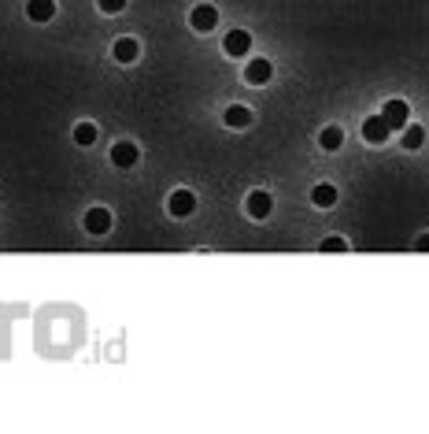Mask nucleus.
I'll return each instance as SVG.
<instances>
[{
	"mask_svg": "<svg viewBox=\"0 0 429 434\" xmlns=\"http://www.w3.org/2000/svg\"><path fill=\"white\" fill-rule=\"evenodd\" d=\"M222 48H226V56L244 60V52H252V34L248 30H229V34L222 38Z\"/></svg>",
	"mask_w": 429,
	"mask_h": 434,
	"instance_id": "39448f33",
	"label": "nucleus"
},
{
	"mask_svg": "<svg viewBox=\"0 0 429 434\" xmlns=\"http://www.w3.org/2000/svg\"><path fill=\"white\" fill-rule=\"evenodd\" d=\"M137 160H141V149H137L134 141H115L111 145V164L119 167V171H130Z\"/></svg>",
	"mask_w": 429,
	"mask_h": 434,
	"instance_id": "f03ea898",
	"label": "nucleus"
},
{
	"mask_svg": "<svg viewBox=\"0 0 429 434\" xmlns=\"http://www.w3.org/2000/svg\"><path fill=\"white\" fill-rule=\"evenodd\" d=\"M362 138H367L370 145H385V141L392 138V130H389V123H385L382 111H377V116H367V119H362Z\"/></svg>",
	"mask_w": 429,
	"mask_h": 434,
	"instance_id": "20e7f679",
	"label": "nucleus"
},
{
	"mask_svg": "<svg viewBox=\"0 0 429 434\" xmlns=\"http://www.w3.org/2000/svg\"><path fill=\"white\" fill-rule=\"evenodd\" d=\"M189 23H193V30L207 34V30L219 26V11H214V4H196V8L189 11Z\"/></svg>",
	"mask_w": 429,
	"mask_h": 434,
	"instance_id": "0eeeda50",
	"label": "nucleus"
},
{
	"mask_svg": "<svg viewBox=\"0 0 429 434\" xmlns=\"http://www.w3.org/2000/svg\"><path fill=\"white\" fill-rule=\"evenodd\" d=\"M96 8L104 15H119V11H126V0H96Z\"/></svg>",
	"mask_w": 429,
	"mask_h": 434,
	"instance_id": "f3484780",
	"label": "nucleus"
},
{
	"mask_svg": "<svg viewBox=\"0 0 429 434\" xmlns=\"http://www.w3.org/2000/svg\"><path fill=\"white\" fill-rule=\"evenodd\" d=\"M319 249L322 252H344V249H348V241H344V238H326Z\"/></svg>",
	"mask_w": 429,
	"mask_h": 434,
	"instance_id": "a211bd4d",
	"label": "nucleus"
},
{
	"mask_svg": "<svg viewBox=\"0 0 429 434\" xmlns=\"http://www.w3.org/2000/svg\"><path fill=\"white\" fill-rule=\"evenodd\" d=\"M400 134H404V141H400V145H404V149H411V152H415V149H422V145H425V130H422L418 123H407Z\"/></svg>",
	"mask_w": 429,
	"mask_h": 434,
	"instance_id": "ddd939ff",
	"label": "nucleus"
},
{
	"mask_svg": "<svg viewBox=\"0 0 429 434\" xmlns=\"http://www.w3.org/2000/svg\"><path fill=\"white\" fill-rule=\"evenodd\" d=\"M319 145H322L326 152H337L341 145H344V130H341V126H326V130L319 134Z\"/></svg>",
	"mask_w": 429,
	"mask_h": 434,
	"instance_id": "4468645a",
	"label": "nucleus"
},
{
	"mask_svg": "<svg viewBox=\"0 0 429 434\" xmlns=\"http://www.w3.org/2000/svg\"><path fill=\"white\" fill-rule=\"evenodd\" d=\"M244 208H248L252 219H267V216L274 212V197H270L267 189H252L248 201H244Z\"/></svg>",
	"mask_w": 429,
	"mask_h": 434,
	"instance_id": "423d86ee",
	"label": "nucleus"
},
{
	"mask_svg": "<svg viewBox=\"0 0 429 434\" xmlns=\"http://www.w3.org/2000/svg\"><path fill=\"white\" fill-rule=\"evenodd\" d=\"M26 15H30V23H52L56 19V0H30Z\"/></svg>",
	"mask_w": 429,
	"mask_h": 434,
	"instance_id": "9d476101",
	"label": "nucleus"
},
{
	"mask_svg": "<svg viewBox=\"0 0 429 434\" xmlns=\"http://www.w3.org/2000/svg\"><path fill=\"white\" fill-rule=\"evenodd\" d=\"M252 108H244V104H229L226 111H222V123L226 126H234V130H244V126H252Z\"/></svg>",
	"mask_w": 429,
	"mask_h": 434,
	"instance_id": "1a4fd4ad",
	"label": "nucleus"
},
{
	"mask_svg": "<svg viewBox=\"0 0 429 434\" xmlns=\"http://www.w3.org/2000/svg\"><path fill=\"white\" fill-rule=\"evenodd\" d=\"M86 230L89 234H108L111 230V212L108 208H89L86 212Z\"/></svg>",
	"mask_w": 429,
	"mask_h": 434,
	"instance_id": "9b49d317",
	"label": "nucleus"
},
{
	"mask_svg": "<svg viewBox=\"0 0 429 434\" xmlns=\"http://www.w3.org/2000/svg\"><path fill=\"white\" fill-rule=\"evenodd\" d=\"M167 212H171L174 219L193 216V212H196V193H193V189H174L171 201H167Z\"/></svg>",
	"mask_w": 429,
	"mask_h": 434,
	"instance_id": "7ed1b4c3",
	"label": "nucleus"
},
{
	"mask_svg": "<svg viewBox=\"0 0 429 434\" xmlns=\"http://www.w3.org/2000/svg\"><path fill=\"white\" fill-rule=\"evenodd\" d=\"M270 78H274V63L270 60L256 56V60L244 63V82H248V86H267Z\"/></svg>",
	"mask_w": 429,
	"mask_h": 434,
	"instance_id": "f257e3e1",
	"label": "nucleus"
},
{
	"mask_svg": "<svg viewBox=\"0 0 429 434\" xmlns=\"http://www.w3.org/2000/svg\"><path fill=\"white\" fill-rule=\"evenodd\" d=\"M415 249H418V252H429V234H422V238L415 241Z\"/></svg>",
	"mask_w": 429,
	"mask_h": 434,
	"instance_id": "6ab92c4d",
	"label": "nucleus"
},
{
	"mask_svg": "<svg viewBox=\"0 0 429 434\" xmlns=\"http://www.w3.org/2000/svg\"><path fill=\"white\" fill-rule=\"evenodd\" d=\"M74 141L81 145V149L96 145V126H93V123H78V126H74Z\"/></svg>",
	"mask_w": 429,
	"mask_h": 434,
	"instance_id": "dca6fc26",
	"label": "nucleus"
},
{
	"mask_svg": "<svg viewBox=\"0 0 429 434\" xmlns=\"http://www.w3.org/2000/svg\"><path fill=\"white\" fill-rule=\"evenodd\" d=\"M111 52H115V60H119V63H134V60L141 56V45H137L134 38H119Z\"/></svg>",
	"mask_w": 429,
	"mask_h": 434,
	"instance_id": "f8f14e48",
	"label": "nucleus"
},
{
	"mask_svg": "<svg viewBox=\"0 0 429 434\" xmlns=\"http://www.w3.org/2000/svg\"><path fill=\"white\" fill-rule=\"evenodd\" d=\"M382 116L389 123V130H404V126L411 123V108H407V101H389L382 108Z\"/></svg>",
	"mask_w": 429,
	"mask_h": 434,
	"instance_id": "6e6552de",
	"label": "nucleus"
},
{
	"mask_svg": "<svg viewBox=\"0 0 429 434\" xmlns=\"http://www.w3.org/2000/svg\"><path fill=\"white\" fill-rule=\"evenodd\" d=\"M311 201H315L319 208H333L337 204V189L329 186V182H319L315 189H311Z\"/></svg>",
	"mask_w": 429,
	"mask_h": 434,
	"instance_id": "2eb2a0df",
	"label": "nucleus"
}]
</instances>
